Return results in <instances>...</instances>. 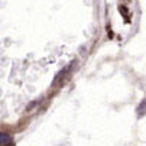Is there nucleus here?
<instances>
[{
	"label": "nucleus",
	"mask_w": 146,
	"mask_h": 146,
	"mask_svg": "<svg viewBox=\"0 0 146 146\" xmlns=\"http://www.w3.org/2000/svg\"><path fill=\"white\" fill-rule=\"evenodd\" d=\"M136 111H137V117H142V116L146 114V98H143V100L140 101V104L137 106Z\"/></svg>",
	"instance_id": "nucleus-1"
},
{
	"label": "nucleus",
	"mask_w": 146,
	"mask_h": 146,
	"mask_svg": "<svg viewBox=\"0 0 146 146\" xmlns=\"http://www.w3.org/2000/svg\"><path fill=\"white\" fill-rule=\"evenodd\" d=\"M10 140V137H9V135H6V133H2L0 135V143H2V146H6V143Z\"/></svg>",
	"instance_id": "nucleus-2"
},
{
	"label": "nucleus",
	"mask_w": 146,
	"mask_h": 146,
	"mask_svg": "<svg viewBox=\"0 0 146 146\" xmlns=\"http://www.w3.org/2000/svg\"><path fill=\"white\" fill-rule=\"evenodd\" d=\"M119 12H120V13H121L124 17L127 19V16H129V12H127V9L124 7V6H119Z\"/></svg>",
	"instance_id": "nucleus-3"
},
{
	"label": "nucleus",
	"mask_w": 146,
	"mask_h": 146,
	"mask_svg": "<svg viewBox=\"0 0 146 146\" xmlns=\"http://www.w3.org/2000/svg\"><path fill=\"white\" fill-rule=\"evenodd\" d=\"M36 103H38V101H32V103H31V104H29V106H28V107H26V111H29V110H31V109H32V107H35V106H36Z\"/></svg>",
	"instance_id": "nucleus-4"
}]
</instances>
